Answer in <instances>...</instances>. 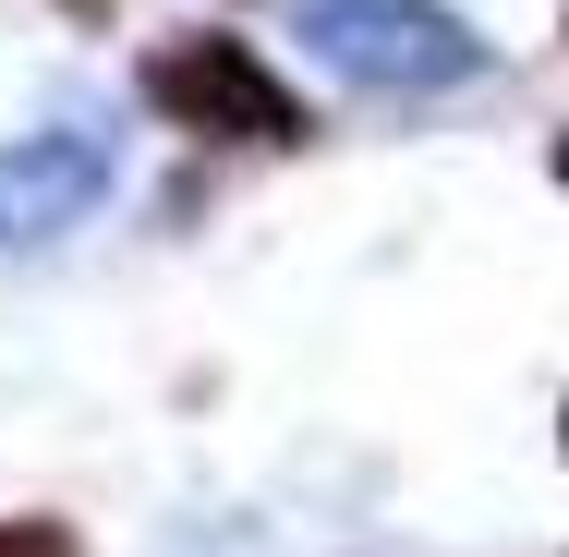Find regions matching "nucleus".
Returning a JSON list of instances; mask_svg holds the SVG:
<instances>
[{"label": "nucleus", "mask_w": 569, "mask_h": 557, "mask_svg": "<svg viewBox=\"0 0 569 557\" xmlns=\"http://www.w3.org/2000/svg\"><path fill=\"white\" fill-rule=\"evenodd\" d=\"M558 437H569V425H558Z\"/></svg>", "instance_id": "obj_6"}, {"label": "nucleus", "mask_w": 569, "mask_h": 557, "mask_svg": "<svg viewBox=\"0 0 569 557\" xmlns=\"http://www.w3.org/2000/svg\"><path fill=\"white\" fill-rule=\"evenodd\" d=\"M146 98L182 121V133H219V146H291L303 133V98L242 49V37H182L146 61Z\"/></svg>", "instance_id": "obj_2"}, {"label": "nucleus", "mask_w": 569, "mask_h": 557, "mask_svg": "<svg viewBox=\"0 0 569 557\" xmlns=\"http://www.w3.org/2000/svg\"><path fill=\"white\" fill-rule=\"evenodd\" d=\"M558 182H569V133H558Z\"/></svg>", "instance_id": "obj_5"}, {"label": "nucleus", "mask_w": 569, "mask_h": 557, "mask_svg": "<svg viewBox=\"0 0 569 557\" xmlns=\"http://www.w3.org/2000/svg\"><path fill=\"white\" fill-rule=\"evenodd\" d=\"M110 195V133L86 121H49V133H12L0 146V242H49Z\"/></svg>", "instance_id": "obj_3"}, {"label": "nucleus", "mask_w": 569, "mask_h": 557, "mask_svg": "<svg viewBox=\"0 0 569 557\" xmlns=\"http://www.w3.org/2000/svg\"><path fill=\"white\" fill-rule=\"evenodd\" d=\"M0 557H86L73 521H0Z\"/></svg>", "instance_id": "obj_4"}, {"label": "nucleus", "mask_w": 569, "mask_h": 557, "mask_svg": "<svg viewBox=\"0 0 569 557\" xmlns=\"http://www.w3.org/2000/svg\"><path fill=\"white\" fill-rule=\"evenodd\" d=\"M303 49L376 86V98H425V86H472L485 49L449 0H303Z\"/></svg>", "instance_id": "obj_1"}]
</instances>
